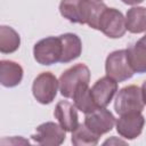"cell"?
<instances>
[{"instance_id": "1", "label": "cell", "mask_w": 146, "mask_h": 146, "mask_svg": "<svg viewBox=\"0 0 146 146\" xmlns=\"http://www.w3.org/2000/svg\"><path fill=\"white\" fill-rule=\"evenodd\" d=\"M106 8L102 0H62L59 3V13L64 18L95 30H98L102 14Z\"/></svg>"}, {"instance_id": "2", "label": "cell", "mask_w": 146, "mask_h": 146, "mask_svg": "<svg viewBox=\"0 0 146 146\" xmlns=\"http://www.w3.org/2000/svg\"><path fill=\"white\" fill-rule=\"evenodd\" d=\"M144 106L145 103L143 100L141 89L136 84H130L120 89L114 102V110L119 115L143 112Z\"/></svg>"}, {"instance_id": "3", "label": "cell", "mask_w": 146, "mask_h": 146, "mask_svg": "<svg viewBox=\"0 0 146 146\" xmlns=\"http://www.w3.org/2000/svg\"><path fill=\"white\" fill-rule=\"evenodd\" d=\"M62 54L63 47L59 36H47L38 41L33 47L34 59L41 65L48 66L60 63Z\"/></svg>"}, {"instance_id": "4", "label": "cell", "mask_w": 146, "mask_h": 146, "mask_svg": "<svg viewBox=\"0 0 146 146\" xmlns=\"http://www.w3.org/2000/svg\"><path fill=\"white\" fill-rule=\"evenodd\" d=\"M59 91L65 98H72L75 88L81 83H89L90 71L87 65L80 63L71 66L59 76Z\"/></svg>"}, {"instance_id": "5", "label": "cell", "mask_w": 146, "mask_h": 146, "mask_svg": "<svg viewBox=\"0 0 146 146\" xmlns=\"http://www.w3.org/2000/svg\"><path fill=\"white\" fill-rule=\"evenodd\" d=\"M105 72L107 76L116 82H123L133 75L135 72L129 64L127 49L115 50L107 56L105 62Z\"/></svg>"}, {"instance_id": "6", "label": "cell", "mask_w": 146, "mask_h": 146, "mask_svg": "<svg viewBox=\"0 0 146 146\" xmlns=\"http://www.w3.org/2000/svg\"><path fill=\"white\" fill-rule=\"evenodd\" d=\"M58 87L59 81L51 72H42L33 81L32 94L40 104L47 105L55 99Z\"/></svg>"}, {"instance_id": "7", "label": "cell", "mask_w": 146, "mask_h": 146, "mask_svg": "<svg viewBox=\"0 0 146 146\" xmlns=\"http://www.w3.org/2000/svg\"><path fill=\"white\" fill-rule=\"evenodd\" d=\"M98 30L111 39H119L127 31L125 17L119 9L106 8L102 14Z\"/></svg>"}, {"instance_id": "8", "label": "cell", "mask_w": 146, "mask_h": 146, "mask_svg": "<svg viewBox=\"0 0 146 146\" xmlns=\"http://www.w3.org/2000/svg\"><path fill=\"white\" fill-rule=\"evenodd\" d=\"M31 137L36 144L42 146H59L65 141L66 131L60 124L48 121L38 125L35 133Z\"/></svg>"}, {"instance_id": "9", "label": "cell", "mask_w": 146, "mask_h": 146, "mask_svg": "<svg viewBox=\"0 0 146 146\" xmlns=\"http://www.w3.org/2000/svg\"><path fill=\"white\" fill-rule=\"evenodd\" d=\"M145 117L141 112H132L120 115V117L115 121L117 133L128 140H132L137 138L144 128Z\"/></svg>"}, {"instance_id": "10", "label": "cell", "mask_w": 146, "mask_h": 146, "mask_svg": "<svg viewBox=\"0 0 146 146\" xmlns=\"http://www.w3.org/2000/svg\"><path fill=\"white\" fill-rule=\"evenodd\" d=\"M115 121L112 112L105 107H98L95 111L87 113L84 116V124L98 136L110 132L113 129Z\"/></svg>"}, {"instance_id": "11", "label": "cell", "mask_w": 146, "mask_h": 146, "mask_svg": "<svg viewBox=\"0 0 146 146\" xmlns=\"http://www.w3.org/2000/svg\"><path fill=\"white\" fill-rule=\"evenodd\" d=\"M92 99L97 107H106L117 91V82L110 76L98 79L90 89Z\"/></svg>"}, {"instance_id": "12", "label": "cell", "mask_w": 146, "mask_h": 146, "mask_svg": "<svg viewBox=\"0 0 146 146\" xmlns=\"http://www.w3.org/2000/svg\"><path fill=\"white\" fill-rule=\"evenodd\" d=\"M78 108L67 100H59L56 104L54 115L65 131L72 132L79 125Z\"/></svg>"}, {"instance_id": "13", "label": "cell", "mask_w": 146, "mask_h": 146, "mask_svg": "<svg viewBox=\"0 0 146 146\" xmlns=\"http://www.w3.org/2000/svg\"><path fill=\"white\" fill-rule=\"evenodd\" d=\"M22 66L14 60L0 62V82L6 88H13L21 83L23 79Z\"/></svg>"}, {"instance_id": "14", "label": "cell", "mask_w": 146, "mask_h": 146, "mask_svg": "<svg viewBox=\"0 0 146 146\" xmlns=\"http://www.w3.org/2000/svg\"><path fill=\"white\" fill-rule=\"evenodd\" d=\"M63 47V54L60 63L66 64L76 59L82 51V42L80 38L74 33H65L59 35Z\"/></svg>"}, {"instance_id": "15", "label": "cell", "mask_w": 146, "mask_h": 146, "mask_svg": "<svg viewBox=\"0 0 146 146\" xmlns=\"http://www.w3.org/2000/svg\"><path fill=\"white\" fill-rule=\"evenodd\" d=\"M72 98H73L75 107L84 114L90 113V112L95 111L96 108H98L96 106L94 99H92L91 91H90V88H89V83L79 84L75 88Z\"/></svg>"}, {"instance_id": "16", "label": "cell", "mask_w": 146, "mask_h": 146, "mask_svg": "<svg viewBox=\"0 0 146 146\" xmlns=\"http://www.w3.org/2000/svg\"><path fill=\"white\" fill-rule=\"evenodd\" d=\"M125 27L130 33L146 32V8L132 7L125 14Z\"/></svg>"}, {"instance_id": "17", "label": "cell", "mask_w": 146, "mask_h": 146, "mask_svg": "<svg viewBox=\"0 0 146 146\" xmlns=\"http://www.w3.org/2000/svg\"><path fill=\"white\" fill-rule=\"evenodd\" d=\"M129 64L135 73H146V47L137 41L127 49Z\"/></svg>"}, {"instance_id": "18", "label": "cell", "mask_w": 146, "mask_h": 146, "mask_svg": "<svg viewBox=\"0 0 146 146\" xmlns=\"http://www.w3.org/2000/svg\"><path fill=\"white\" fill-rule=\"evenodd\" d=\"M21 46L19 34L10 26H0V51L2 54L15 52Z\"/></svg>"}, {"instance_id": "19", "label": "cell", "mask_w": 146, "mask_h": 146, "mask_svg": "<svg viewBox=\"0 0 146 146\" xmlns=\"http://www.w3.org/2000/svg\"><path fill=\"white\" fill-rule=\"evenodd\" d=\"M98 135L92 132L84 123L79 124L72 131L71 141L74 146H95L99 141Z\"/></svg>"}, {"instance_id": "20", "label": "cell", "mask_w": 146, "mask_h": 146, "mask_svg": "<svg viewBox=\"0 0 146 146\" xmlns=\"http://www.w3.org/2000/svg\"><path fill=\"white\" fill-rule=\"evenodd\" d=\"M123 3H125V5H131V6H133V5H138V3H141L144 0H121Z\"/></svg>"}, {"instance_id": "21", "label": "cell", "mask_w": 146, "mask_h": 146, "mask_svg": "<svg viewBox=\"0 0 146 146\" xmlns=\"http://www.w3.org/2000/svg\"><path fill=\"white\" fill-rule=\"evenodd\" d=\"M141 95H143V100H144V103H145V105H146V81H144V83H143V86H141Z\"/></svg>"}, {"instance_id": "22", "label": "cell", "mask_w": 146, "mask_h": 146, "mask_svg": "<svg viewBox=\"0 0 146 146\" xmlns=\"http://www.w3.org/2000/svg\"><path fill=\"white\" fill-rule=\"evenodd\" d=\"M138 41H139L140 43H143V44H144V46L146 47V34H145V35H144V36H143L141 39H139Z\"/></svg>"}]
</instances>
